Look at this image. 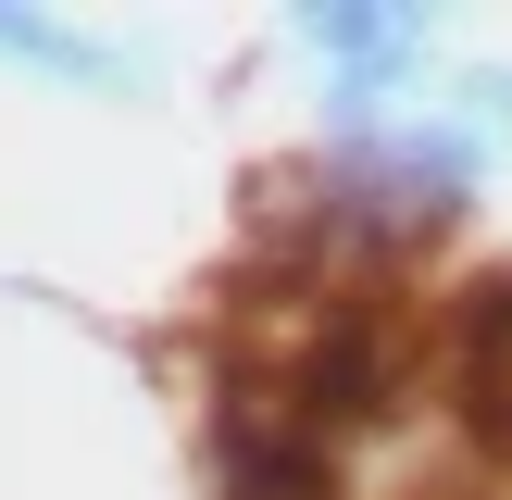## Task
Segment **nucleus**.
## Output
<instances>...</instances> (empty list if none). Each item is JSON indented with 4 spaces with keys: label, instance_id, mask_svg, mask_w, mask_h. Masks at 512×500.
Wrapping results in <instances>:
<instances>
[{
    "label": "nucleus",
    "instance_id": "7ed1b4c3",
    "mask_svg": "<svg viewBox=\"0 0 512 500\" xmlns=\"http://www.w3.org/2000/svg\"><path fill=\"white\" fill-rule=\"evenodd\" d=\"M438 113H463L475 138L512 163V50H463V63L438 75Z\"/></svg>",
    "mask_w": 512,
    "mask_h": 500
},
{
    "label": "nucleus",
    "instance_id": "f257e3e1",
    "mask_svg": "<svg viewBox=\"0 0 512 500\" xmlns=\"http://www.w3.org/2000/svg\"><path fill=\"white\" fill-rule=\"evenodd\" d=\"M275 38L313 63V150L388 138L450 75V13H425V0H288Z\"/></svg>",
    "mask_w": 512,
    "mask_h": 500
},
{
    "label": "nucleus",
    "instance_id": "f03ea898",
    "mask_svg": "<svg viewBox=\"0 0 512 500\" xmlns=\"http://www.w3.org/2000/svg\"><path fill=\"white\" fill-rule=\"evenodd\" d=\"M0 75H25L50 100H88V113H150L163 100L150 50H125L88 13H50V0H0Z\"/></svg>",
    "mask_w": 512,
    "mask_h": 500
}]
</instances>
